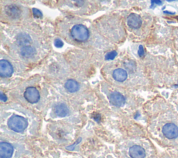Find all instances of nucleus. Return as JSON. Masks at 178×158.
Masks as SVG:
<instances>
[{
    "label": "nucleus",
    "mask_w": 178,
    "mask_h": 158,
    "mask_svg": "<svg viewBox=\"0 0 178 158\" xmlns=\"http://www.w3.org/2000/svg\"><path fill=\"white\" fill-rule=\"evenodd\" d=\"M28 122L25 118L21 116L13 115L8 121V126L10 129L17 133H21L27 127Z\"/></svg>",
    "instance_id": "1"
},
{
    "label": "nucleus",
    "mask_w": 178,
    "mask_h": 158,
    "mask_svg": "<svg viewBox=\"0 0 178 158\" xmlns=\"http://www.w3.org/2000/svg\"><path fill=\"white\" fill-rule=\"evenodd\" d=\"M71 36L75 41L79 42H86L89 38V31L82 24H76L71 29Z\"/></svg>",
    "instance_id": "2"
},
{
    "label": "nucleus",
    "mask_w": 178,
    "mask_h": 158,
    "mask_svg": "<svg viewBox=\"0 0 178 158\" xmlns=\"http://www.w3.org/2000/svg\"><path fill=\"white\" fill-rule=\"evenodd\" d=\"M163 134L166 137L173 140L178 137V127L174 123H166L162 128Z\"/></svg>",
    "instance_id": "3"
},
{
    "label": "nucleus",
    "mask_w": 178,
    "mask_h": 158,
    "mask_svg": "<svg viewBox=\"0 0 178 158\" xmlns=\"http://www.w3.org/2000/svg\"><path fill=\"white\" fill-rule=\"evenodd\" d=\"M24 96L29 103H36L40 99V94L36 87H29L24 93Z\"/></svg>",
    "instance_id": "4"
},
{
    "label": "nucleus",
    "mask_w": 178,
    "mask_h": 158,
    "mask_svg": "<svg viewBox=\"0 0 178 158\" xmlns=\"http://www.w3.org/2000/svg\"><path fill=\"white\" fill-rule=\"evenodd\" d=\"M13 73V68L8 60H0V76L2 78H9Z\"/></svg>",
    "instance_id": "5"
},
{
    "label": "nucleus",
    "mask_w": 178,
    "mask_h": 158,
    "mask_svg": "<svg viewBox=\"0 0 178 158\" xmlns=\"http://www.w3.org/2000/svg\"><path fill=\"white\" fill-rule=\"evenodd\" d=\"M13 153V147L7 142L0 143V157L10 158Z\"/></svg>",
    "instance_id": "6"
},
{
    "label": "nucleus",
    "mask_w": 178,
    "mask_h": 158,
    "mask_svg": "<svg viewBox=\"0 0 178 158\" xmlns=\"http://www.w3.org/2000/svg\"><path fill=\"white\" fill-rule=\"evenodd\" d=\"M127 24L131 29H139L141 25H142V19L138 15L135 13H131L127 18Z\"/></svg>",
    "instance_id": "7"
},
{
    "label": "nucleus",
    "mask_w": 178,
    "mask_h": 158,
    "mask_svg": "<svg viewBox=\"0 0 178 158\" xmlns=\"http://www.w3.org/2000/svg\"><path fill=\"white\" fill-rule=\"evenodd\" d=\"M110 102L112 105L116 107H122L125 105V98L123 94H121L119 92H113L110 95Z\"/></svg>",
    "instance_id": "8"
},
{
    "label": "nucleus",
    "mask_w": 178,
    "mask_h": 158,
    "mask_svg": "<svg viewBox=\"0 0 178 158\" xmlns=\"http://www.w3.org/2000/svg\"><path fill=\"white\" fill-rule=\"evenodd\" d=\"M129 155L131 158H145V151L144 149L140 146L134 145L130 149Z\"/></svg>",
    "instance_id": "9"
},
{
    "label": "nucleus",
    "mask_w": 178,
    "mask_h": 158,
    "mask_svg": "<svg viewBox=\"0 0 178 158\" xmlns=\"http://www.w3.org/2000/svg\"><path fill=\"white\" fill-rule=\"evenodd\" d=\"M5 13L9 18L16 19L20 15L21 11L16 5H9L5 8Z\"/></svg>",
    "instance_id": "10"
},
{
    "label": "nucleus",
    "mask_w": 178,
    "mask_h": 158,
    "mask_svg": "<svg viewBox=\"0 0 178 158\" xmlns=\"http://www.w3.org/2000/svg\"><path fill=\"white\" fill-rule=\"evenodd\" d=\"M17 42H18V45L21 46V47H26V46H30L31 42H32V40L30 36L28 34L21 33H19L16 37Z\"/></svg>",
    "instance_id": "11"
},
{
    "label": "nucleus",
    "mask_w": 178,
    "mask_h": 158,
    "mask_svg": "<svg viewBox=\"0 0 178 158\" xmlns=\"http://www.w3.org/2000/svg\"><path fill=\"white\" fill-rule=\"evenodd\" d=\"M113 77L116 81L118 82H123L127 78V72L125 69H116L113 72Z\"/></svg>",
    "instance_id": "12"
},
{
    "label": "nucleus",
    "mask_w": 178,
    "mask_h": 158,
    "mask_svg": "<svg viewBox=\"0 0 178 158\" xmlns=\"http://www.w3.org/2000/svg\"><path fill=\"white\" fill-rule=\"evenodd\" d=\"M54 112L57 116H60V117H64V116L68 115L69 110H68V107L65 104L60 103L55 106Z\"/></svg>",
    "instance_id": "13"
},
{
    "label": "nucleus",
    "mask_w": 178,
    "mask_h": 158,
    "mask_svg": "<svg viewBox=\"0 0 178 158\" xmlns=\"http://www.w3.org/2000/svg\"><path fill=\"white\" fill-rule=\"evenodd\" d=\"M36 51L35 48L31 46H26V47H22L20 49V54L23 57L25 58H29L33 57L36 54Z\"/></svg>",
    "instance_id": "14"
},
{
    "label": "nucleus",
    "mask_w": 178,
    "mask_h": 158,
    "mask_svg": "<svg viewBox=\"0 0 178 158\" xmlns=\"http://www.w3.org/2000/svg\"><path fill=\"white\" fill-rule=\"evenodd\" d=\"M65 88L69 92H76L79 89V85L78 82L72 79H69L65 82Z\"/></svg>",
    "instance_id": "15"
},
{
    "label": "nucleus",
    "mask_w": 178,
    "mask_h": 158,
    "mask_svg": "<svg viewBox=\"0 0 178 158\" xmlns=\"http://www.w3.org/2000/svg\"><path fill=\"white\" fill-rule=\"evenodd\" d=\"M116 55H117V52H116V51H112V52H109L105 55V59L107 60H113L116 58Z\"/></svg>",
    "instance_id": "16"
},
{
    "label": "nucleus",
    "mask_w": 178,
    "mask_h": 158,
    "mask_svg": "<svg viewBox=\"0 0 178 158\" xmlns=\"http://www.w3.org/2000/svg\"><path fill=\"white\" fill-rule=\"evenodd\" d=\"M33 11V15L36 17V18H42L43 16V13H41V11H40V10H38L37 8H33L32 10Z\"/></svg>",
    "instance_id": "17"
},
{
    "label": "nucleus",
    "mask_w": 178,
    "mask_h": 158,
    "mask_svg": "<svg viewBox=\"0 0 178 158\" xmlns=\"http://www.w3.org/2000/svg\"><path fill=\"white\" fill-rule=\"evenodd\" d=\"M54 45L57 47L61 48V47H63V41L61 40H60L59 38H57V39H56L55 41H54Z\"/></svg>",
    "instance_id": "18"
},
{
    "label": "nucleus",
    "mask_w": 178,
    "mask_h": 158,
    "mask_svg": "<svg viewBox=\"0 0 178 158\" xmlns=\"http://www.w3.org/2000/svg\"><path fill=\"white\" fill-rule=\"evenodd\" d=\"M138 55L140 57H143V55L145 54V52H144V49H143V47L142 45L139 46V48H138Z\"/></svg>",
    "instance_id": "19"
},
{
    "label": "nucleus",
    "mask_w": 178,
    "mask_h": 158,
    "mask_svg": "<svg viewBox=\"0 0 178 158\" xmlns=\"http://www.w3.org/2000/svg\"><path fill=\"white\" fill-rule=\"evenodd\" d=\"M151 4H152V6H155V5H162V2L161 0H151Z\"/></svg>",
    "instance_id": "20"
},
{
    "label": "nucleus",
    "mask_w": 178,
    "mask_h": 158,
    "mask_svg": "<svg viewBox=\"0 0 178 158\" xmlns=\"http://www.w3.org/2000/svg\"><path fill=\"white\" fill-rule=\"evenodd\" d=\"M0 98H1L2 101H6V95H4L3 93H1V96H0Z\"/></svg>",
    "instance_id": "21"
},
{
    "label": "nucleus",
    "mask_w": 178,
    "mask_h": 158,
    "mask_svg": "<svg viewBox=\"0 0 178 158\" xmlns=\"http://www.w3.org/2000/svg\"><path fill=\"white\" fill-rule=\"evenodd\" d=\"M164 13H168V14H172V15L174 14V13H171V12H169V11H164Z\"/></svg>",
    "instance_id": "22"
},
{
    "label": "nucleus",
    "mask_w": 178,
    "mask_h": 158,
    "mask_svg": "<svg viewBox=\"0 0 178 158\" xmlns=\"http://www.w3.org/2000/svg\"><path fill=\"white\" fill-rule=\"evenodd\" d=\"M167 2H173V1H175V0H166Z\"/></svg>",
    "instance_id": "23"
},
{
    "label": "nucleus",
    "mask_w": 178,
    "mask_h": 158,
    "mask_svg": "<svg viewBox=\"0 0 178 158\" xmlns=\"http://www.w3.org/2000/svg\"><path fill=\"white\" fill-rule=\"evenodd\" d=\"M177 19H178V17H177Z\"/></svg>",
    "instance_id": "24"
}]
</instances>
